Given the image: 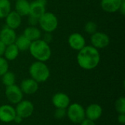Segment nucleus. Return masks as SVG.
I'll return each instance as SVG.
<instances>
[{
	"label": "nucleus",
	"mask_w": 125,
	"mask_h": 125,
	"mask_svg": "<svg viewBox=\"0 0 125 125\" xmlns=\"http://www.w3.org/2000/svg\"><path fill=\"white\" fill-rule=\"evenodd\" d=\"M15 1V11L21 17L29 15L30 10V2H29L27 0H18Z\"/></svg>",
	"instance_id": "obj_19"
},
{
	"label": "nucleus",
	"mask_w": 125,
	"mask_h": 125,
	"mask_svg": "<svg viewBox=\"0 0 125 125\" xmlns=\"http://www.w3.org/2000/svg\"><path fill=\"white\" fill-rule=\"evenodd\" d=\"M37 1H39L40 3H41V4H42L43 5H45V6H46V4H47V0H37Z\"/></svg>",
	"instance_id": "obj_34"
},
{
	"label": "nucleus",
	"mask_w": 125,
	"mask_h": 125,
	"mask_svg": "<svg viewBox=\"0 0 125 125\" xmlns=\"http://www.w3.org/2000/svg\"><path fill=\"white\" fill-rule=\"evenodd\" d=\"M9 70L8 61L3 56H0V76L3 75Z\"/></svg>",
	"instance_id": "obj_26"
},
{
	"label": "nucleus",
	"mask_w": 125,
	"mask_h": 125,
	"mask_svg": "<svg viewBox=\"0 0 125 125\" xmlns=\"http://www.w3.org/2000/svg\"><path fill=\"white\" fill-rule=\"evenodd\" d=\"M42 40L43 41H45V42H47L48 44H49L53 40V35L50 32H45V34L42 36Z\"/></svg>",
	"instance_id": "obj_28"
},
{
	"label": "nucleus",
	"mask_w": 125,
	"mask_h": 125,
	"mask_svg": "<svg viewBox=\"0 0 125 125\" xmlns=\"http://www.w3.org/2000/svg\"><path fill=\"white\" fill-rule=\"evenodd\" d=\"M20 88L23 94H35L39 89V85L37 81L32 78H26L21 81Z\"/></svg>",
	"instance_id": "obj_11"
},
{
	"label": "nucleus",
	"mask_w": 125,
	"mask_h": 125,
	"mask_svg": "<svg viewBox=\"0 0 125 125\" xmlns=\"http://www.w3.org/2000/svg\"><path fill=\"white\" fill-rule=\"evenodd\" d=\"M38 23L42 31L52 33L56 29L59 21L55 14L51 12H45L38 19Z\"/></svg>",
	"instance_id": "obj_4"
},
{
	"label": "nucleus",
	"mask_w": 125,
	"mask_h": 125,
	"mask_svg": "<svg viewBox=\"0 0 125 125\" xmlns=\"http://www.w3.org/2000/svg\"><path fill=\"white\" fill-rule=\"evenodd\" d=\"M19 52L20 51L18 50L15 44L13 43L6 46L3 56L7 61H13L18 56Z\"/></svg>",
	"instance_id": "obj_20"
},
{
	"label": "nucleus",
	"mask_w": 125,
	"mask_h": 125,
	"mask_svg": "<svg viewBox=\"0 0 125 125\" xmlns=\"http://www.w3.org/2000/svg\"><path fill=\"white\" fill-rule=\"evenodd\" d=\"M86 118L94 122L98 120L103 114V108L99 104L92 103L85 109Z\"/></svg>",
	"instance_id": "obj_14"
},
{
	"label": "nucleus",
	"mask_w": 125,
	"mask_h": 125,
	"mask_svg": "<svg viewBox=\"0 0 125 125\" xmlns=\"http://www.w3.org/2000/svg\"><path fill=\"white\" fill-rule=\"evenodd\" d=\"M80 124H81V125H96L94 121L90 120L87 118H85Z\"/></svg>",
	"instance_id": "obj_30"
},
{
	"label": "nucleus",
	"mask_w": 125,
	"mask_h": 125,
	"mask_svg": "<svg viewBox=\"0 0 125 125\" xmlns=\"http://www.w3.org/2000/svg\"><path fill=\"white\" fill-rule=\"evenodd\" d=\"M90 40L92 45L97 49L105 48L110 44V38L108 35L101 31H96L92 34Z\"/></svg>",
	"instance_id": "obj_8"
},
{
	"label": "nucleus",
	"mask_w": 125,
	"mask_h": 125,
	"mask_svg": "<svg viewBox=\"0 0 125 125\" xmlns=\"http://www.w3.org/2000/svg\"><path fill=\"white\" fill-rule=\"evenodd\" d=\"M123 1L125 0H101L100 6L104 11L113 13L119 10Z\"/></svg>",
	"instance_id": "obj_16"
},
{
	"label": "nucleus",
	"mask_w": 125,
	"mask_h": 125,
	"mask_svg": "<svg viewBox=\"0 0 125 125\" xmlns=\"http://www.w3.org/2000/svg\"><path fill=\"white\" fill-rule=\"evenodd\" d=\"M6 45L4 43H3L1 41H0V56H3L5 48H6Z\"/></svg>",
	"instance_id": "obj_32"
},
{
	"label": "nucleus",
	"mask_w": 125,
	"mask_h": 125,
	"mask_svg": "<svg viewBox=\"0 0 125 125\" xmlns=\"http://www.w3.org/2000/svg\"><path fill=\"white\" fill-rule=\"evenodd\" d=\"M28 22L29 23L30 26H36L38 23V18L33 17L31 15H29V18H28Z\"/></svg>",
	"instance_id": "obj_29"
},
{
	"label": "nucleus",
	"mask_w": 125,
	"mask_h": 125,
	"mask_svg": "<svg viewBox=\"0 0 125 125\" xmlns=\"http://www.w3.org/2000/svg\"><path fill=\"white\" fill-rule=\"evenodd\" d=\"M15 1H18V0H15Z\"/></svg>",
	"instance_id": "obj_35"
},
{
	"label": "nucleus",
	"mask_w": 125,
	"mask_h": 125,
	"mask_svg": "<svg viewBox=\"0 0 125 125\" xmlns=\"http://www.w3.org/2000/svg\"><path fill=\"white\" fill-rule=\"evenodd\" d=\"M31 78L39 83L48 81L50 77V70L45 62L37 61L31 64L29 69Z\"/></svg>",
	"instance_id": "obj_3"
},
{
	"label": "nucleus",
	"mask_w": 125,
	"mask_h": 125,
	"mask_svg": "<svg viewBox=\"0 0 125 125\" xmlns=\"http://www.w3.org/2000/svg\"><path fill=\"white\" fill-rule=\"evenodd\" d=\"M16 115L15 108L10 105H2L0 106V121L3 123L13 122Z\"/></svg>",
	"instance_id": "obj_9"
},
{
	"label": "nucleus",
	"mask_w": 125,
	"mask_h": 125,
	"mask_svg": "<svg viewBox=\"0 0 125 125\" xmlns=\"http://www.w3.org/2000/svg\"><path fill=\"white\" fill-rule=\"evenodd\" d=\"M118 122L119 123L122 124V125H124L125 123V114H119V116H118Z\"/></svg>",
	"instance_id": "obj_31"
},
{
	"label": "nucleus",
	"mask_w": 125,
	"mask_h": 125,
	"mask_svg": "<svg viewBox=\"0 0 125 125\" xmlns=\"http://www.w3.org/2000/svg\"><path fill=\"white\" fill-rule=\"evenodd\" d=\"M4 18L6 26L12 29H18L21 24V16L15 11H10Z\"/></svg>",
	"instance_id": "obj_15"
},
{
	"label": "nucleus",
	"mask_w": 125,
	"mask_h": 125,
	"mask_svg": "<svg viewBox=\"0 0 125 125\" xmlns=\"http://www.w3.org/2000/svg\"><path fill=\"white\" fill-rule=\"evenodd\" d=\"M23 118H21V116H19L18 115H15V118H14V120H13V122H15L16 124H21L22 122H23Z\"/></svg>",
	"instance_id": "obj_33"
},
{
	"label": "nucleus",
	"mask_w": 125,
	"mask_h": 125,
	"mask_svg": "<svg viewBox=\"0 0 125 125\" xmlns=\"http://www.w3.org/2000/svg\"><path fill=\"white\" fill-rule=\"evenodd\" d=\"M52 103L56 108H67L70 104L69 96L63 92H58L52 97Z\"/></svg>",
	"instance_id": "obj_12"
},
{
	"label": "nucleus",
	"mask_w": 125,
	"mask_h": 125,
	"mask_svg": "<svg viewBox=\"0 0 125 125\" xmlns=\"http://www.w3.org/2000/svg\"><path fill=\"white\" fill-rule=\"evenodd\" d=\"M16 37L17 35L15 30L6 26L0 31V41H1L6 45L15 43Z\"/></svg>",
	"instance_id": "obj_13"
},
{
	"label": "nucleus",
	"mask_w": 125,
	"mask_h": 125,
	"mask_svg": "<svg viewBox=\"0 0 125 125\" xmlns=\"http://www.w3.org/2000/svg\"><path fill=\"white\" fill-rule=\"evenodd\" d=\"M31 43V42L28 38H26L23 34L17 37L15 41V44L20 51H24L29 50Z\"/></svg>",
	"instance_id": "obj_21"
},
{
	"label": "nucleus",
	"mask_w": 125,
	"mask_h": 125,
	"mask_svg": "<svg viewBox=\"0 0 125 125\" xmlns=\"http://www.w3.org/2000/svg\"><path fill=\"white\" fill-rule=\"evenodd\" d=\"M68 44L72 49L79 51L86 45V40L81 34L75 32L69 36Z\"/></svg>",
	"instance_id": "obj_10"
},
{
	"label": "nucleus",
	"mask_w": 125,
	"mask_h": 125,
	"mask_svg": "<svg viewBox=\"0 0 125 125\" xmlns=\"http://www.w3.org/2000/svg\"><path fill=\"white\" fill-rule=\"evenodd\" d=\"M115 108L118 114H125V98L119 97L115 103Z\"/></svg>",
	"instance_id": "obj_24"
},
{
	"label": "nucleus",
	"mask_w": 125,
	"mask_h": 125,
	"mask_svg": "<svg viewBox=\"0 0 125 125\" xmlns=\"http://www.w3.org/2000/svg\"><path fill=\"white\" fill-rule=\"evenodd\" d=\"M84 30L85 31L89 34H92L94 33H95L96 31H97V25L95 22L94 21H88L86 22V23L84 26Z\"/></svg>",
	"instance_id": "obj_25"
},
{
	"label": "nucleus",
	"mask_w": 125,
	"mask_h": 125,
	"mask_svg": "<svg viewBox=\"0 0 125 125\" xmlns=\"http://www.w3.org/2000/svg\"><path fill=\"white\" fill-rule=\"evenodd\" d=\"M15 110L17 115H18L23 119H27L32 115L34 110V107L31 101L27 100H22L20 103L16 104Z\"/></svg>",
	"instance_id": "obj_7"
},
{
	"label": "nucleus",
	"mask_w": 125,
	"mask_h": 125,
	"mask_svg": "<svg viewBox=\"0 0 125 125\" xmlns=\"http://www.w3.org/2000/svg\"><path fill=\"white\" fill-rule=\"evenodd\" d=\"M67 116V110L65 108H56L54 112V117L57 119H62Z\"/></svg>",
	"instance_id": "obj_27"
},
{
	"label": "nucleus",
	"mask_w": 125,
	"mask_h": 125,
	"mask_svg": "<svg viewBox=\"0 0 125 125\" xmlns=\"http://www.w3.org/2000/svg\"><path fill=\"white\" fill-rule=\"evenodd\" d=\"M26 38H28L31 42L37 40L41 38L42 37V31L41 30L37 28V26H29L26 27L23 34Z\"/></svg>",
	"instance_id": "obj_18"
},
{
	"label": "nucleus",
	"mask_w": 125,
	"mask_h": 125,
	"mask_svg": "<svg viewBox=\"0 0 125 125\" xmlns=\"http://www.w3.org/2000/svg\"><path fill=\"white\" fill-rule=\"evenodd\" d=\"M5 96L10 103L16 105L23 100V93L22 92L20 86L16 84H13L6 87Z\"/></svg>",
	"instance_id": "obj_6"
},
{
	"label": "nucleus",
	"mask_w": 125,
	"mask_h": 125,
	"mask_svg": "<svg viewBox=\"0 0 125 125\" xmlns=\"http://www.w3.org/2000/svg\"><path fill=\"white\" fill-rule=\"evenodd\" d=\"M67 116L68 119L75 124H80L85 118V109L78 103L70 104L67 110Z\"/></svg>",
	"instance_id": "obj_5"
},
{
	"label": "nucleus",
	"mask_w": 125,
	"mask_h": 125,
	"mask_svg": "<svg viewBox=\"0 0 125 125\" xmlns=\"http://www.w3.org/2000/svg\"><path fill=\"white\" fill-rule=\"evenodd\" d=\"M29 50L31 55L39 62H45L49 60L51 56V49L49 44L42 39L31 42Z\"/></svg>",
	"instance_id": "obj_2"
},
{
	"label": "nucleus",
	"mask_w": 125,
	"mask_h": 125,
	"mask_svg": "<svg viewBox=\"0 0 125 125\" xmlns=\"http://www.w3.org/2000/svg\"><path fill=\"white\" fill-rule=\"evenodd\" d=\"M77 62L83 70H91L96 68L100 62V54L98 49L92 45H85L78 51Z\"/></svg>",
	"instance_id": "obj_1"
},
{
	"label": "nucleus",
	"mask_w": 125,
	"mask_h": 125,
	"mask_svg": "<svg viewBox=\"0 0 125 125\" xmlns=\"http://www.w3.org/2000/svg\"><path fill=\"white\" fill-rule=\"evenodd\" d=\"M1 82L7 87L15 84V75L12 72L7 71L1 75Z\"/></svg>",
	"instance_id": "obj_22"
},
{
	"label": "nucleus",
	"mask_w": 125,
	"mask_h": 125,
	"mask_svg": "<svg viewBox=\"0 0 125 125\" xmlns=\"http://www.w3.org/2000/svg\"><path fill=\"white\" fill-rule=\"evenodd\" d=\"M45 12V6L37 0L30 3V10L29 15H31L39 19Z\"/></svg>",
	"instance_id": "obj_17"
},
{
	"label": "nucleus",
	"mask_w": 125,
	"mask_h": 125,
	"mask_svg": "<svg viewBox=\"0 0 125 125\" xmlns=\"http://www.w3.org/2000/svg\"><path fill=\"white\" fill-rule=\"evenodd\" d=\"M11 11L10 0H0V19L4 18Z\"/></svg>",
	"instance_id": "obj_23"
}]
</instances>
